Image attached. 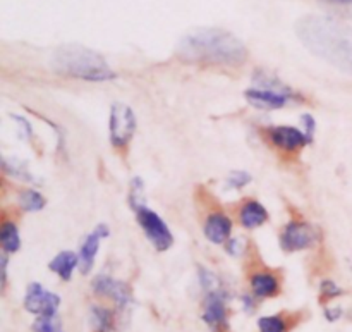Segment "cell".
<instances>
[{"instance_id": "cell-22", "label": "cell", "mask_w": 352, "mask_h": 332, "mask_svg": "<svg viewBox=\"0 0 352 332\" xmlns=\"http://www.w3.org/2000/svg\"><path fill=\"white\" fill-rule=\"evenodd\" d=\"M143 181L140 178H134L133 183H131V205H133L134 210L144 207V195H143Z\"/></svg>"}, {"instance_id": "cell-5", "label": "cell", "mask_w": 352, "mask_h": 332, "mask_svg": "<svg viewBox=\"0 0 352 332\" xmlns=\"http://www.w3.org/2000/svg\"><path fill=\"white\" fill-rule=\"evenodd\" d=\"M136 131V117L131 107L124 103H113L110 109V121H109V133L110 141L116 148H122L129 143Z\"/></svg>"}, {"instance_id": "cell-17", "label": "cell", "mask_w": 352, "mask_h": 332, "mask_svg": "<svg viewBox=\"0 0 352 332\" xmlns=\"http://www.w3.org/2000/svg\"><path fill=\"white\" fill-rule=\"evenodd\" d=\"M0 243H2L3 251H7V253H14V251L19 250L21 238L14 224H3L2 231H0Z\"/></svg>"}, {"instance_id": "cell-26", "label": "cell", "mask_w": 352, "mask_h": 332, "mask_svg": "<svg viewBox=\"0 0 352 332\" xmlns=\"http://www.w3.org/2000/svg\"><path fill=\"white\" fill-rule=\"evenodd\" d=\"M322 295H323V298L332 300V298H336V296L342 295V289H340L339 286L333 284L332 281H325L322 284Z\"/></svg>"}, {"instance_id": "cell-6", "label": "cell", "mask_w": 352, "mask_h": 332, "mask_svg": "<svg viewBox=\"0 0 352 332\" xmlns=\"http://www.w3.org/2000/svg\"><path fill=\"white\" fill-rule=\"evenodd\" d=\"M58 305H60V298L54 293L47 291L41 284L33 282L28 286L26 298H24V307L28 312L40 317H55Z\"/></svg>"}, {"instance_id": "cell-16", "label": "cell", "mask_w": 352, "mask_h": 332, "mask_svg": "<svg viewBox=\"0 0 352 332\" xmlns=\"http://www.w3.org/2000/svg\"><path fill=\"white\" fill-rule=\"evenodd\" d=\"M251 288L258 298H270L278 291V281L272 274H256L251 279Z\"/></svg>"}, {"instance_id": "cell-7", "label": "cell", "mask_w": 352, "mask_h": 332, "mask_svg": "<svg viewBox=\"0 0 352 332\" xmlns=\"http://www.w3.org/2000/svg\"><path fill=\"white\" fill-rule=\"evenodd\" d=\"M316 241V233L313 227L302 222H291L285 226L280 236V245L285 251H301L311 248Z\"/></svg>"}, {"instance_id": "cell-24", "label": "cell", "mask_w": 352, "mask_h": 332, "mask_svg": "<svg viewBox=\"0 0 352 332\" xmlns=\"http://www.w3.org/2000/svg\"><path fill=\"white\" fill-rule=\"evenodd\" d=\"M322 3L340 16L352 17V0H322Z\"/></svg>"}, {"instance_id": "cell-20", "label": "cell", "mask_w": 352, "mask_h": 332, "mask_svg": "<svg viewBox=\"0 0 352 332\" xmlns=\"http://www.w3.org/2000/svg\"><path fill=\"white\" fill-rule=\"evenodd\" d=\"M3 169H6L9 174L16 176V178L19 179H24V181H30V183H34L36 179L33 178V174H31L30 171L26 169V164H24L23 160H16V158H3Z\"/></svg>"}, {"instance_id": "cell-12", "label": "cell", "mask_w": 352, "mask_h": 332, "mask_svg": "<svg viewBox=\"0 0 352 332\" xmlns=\"http://www.w3.org/2000/svg\"><path fill=\"white\" fill-rule=\"evenodd\" d=\"M270 140L275 147L282 148V150H298V148L309 143V138L306 136L305 131L296 129V127L291 126L272 127Z\"/></svg>"}, {"instance_id": "cell-25", "label": "cell", "mask_w": 352, "mask_h": 332, "mask_svg": "<svg viewBox=\"0 0 352 332\" xmlns=\"http://www.w3.org/2000/svg\"><path fill=\"white\" fill-rule=\"evenodd\" d=\"M250 181H251V176L248 174V172L237 171V172H232V174L227 178V186H229V188H234V189H241V188H244V186H246Z\"/></svg>"}, {"instance_id": "cell-21", "label": "cell", "mask_w": 352, "mask_h": 332, "mask_svg": "<svg viewBox=\"0 0 352 332\" xmlns=\"http://www.w3.org/2000/svg\"><path fill=\"white\" fill-rule=\"evenodd\" d=\"M258 327L261 332H285V322L280 317H261L258 320Z\"/></svg>"}, {"instance_id": "cell-3", "label": "cell", "mask_w": 352, "mask_h": 332, "mask_svg": "<svg viewBox=\"0 0 352 332\" xmlns=\"http://www.w3.org/2000/svg\"><path fill=\"white\" fill-rule=\"evenodd\" d=\"M52 69L62 76L85 81H110L116 78L105 59L98 52L78 43L62 45L52 54Z\"/></svg>"}, {"instance_id": "cell-9", "label": "cell", "mask_w": 352, "mask_h": 332, "mask_svg": "<svg viewBox=\"0 0 352 332\" xmlns=\"http://www.w3.org/2000/svg\"><path fill=\"white\" fill-rule=\"evenodd\" d=\"M93 291L100 296H109L116 302V305L119 309H127L133 302V296H131V289L127 288V284L124 282L116 281V279L109 278V276H98V278L93 281Z\"/></svg>"}, {"instance_id": "cell-11", "label": "cell", "mask_w": 352, "mask_h": 332, "mask_svg": "<svg viewBox=\"0 0 352 332\" xmlns=\"http://www.w3.org/2000/svg\"><path fill=\"white\" fill-rule=\"evenodd\" d=\"M244 96H246V100L253 107H256V109H267V110L282 109L289 100L287 93L280 92V90H274V88L248 90V92L244 93Z\"/></svg>"}, {"instance_id": "cell-10", "label": "cell", "mask_w": 352, "mask_h": 332, "mask_svg": "<svg viewBox=\"0 0 352 332\" xmlns=\"http://www.w3.org/2000/svg\"><path fill=\"white\" fill-rule=\"evenodd\" d=\"M109 236V227L105 224H100L93 229L91 234L86 236V240L82 241L81 250H79V271L82 274H88L89 271L93 269V264H95V257L100 250V241L103 238Z\"/></svg>"}, {"instance_id": "cell-1", "label": "cell", "mask_w": 352, "mask_h": 332, "mask_svg": "<svg viewBox=\"0 0 352 332\" xmlns=\"http://www.w3.org/2000/svg\"><path fill=\"white\" fill-rule=\"evenodd\" d=\"M301 43L316 57L352 74V26L332 16L301 17L296 24Z\"/></svg>"}, {"instance_id": "cell-4", "label": "cell", "mask_w": 352, "mask_h": 332, "mask_svg": "<svg viewBox=\"0 0 352 332\" xmlns=\"http://www.w3.org/2000/svg\"><path fill=\"white\" fill-rule=\"evenodd\" d=\"M136 219L140 222V226L143 227L144 234L150 240V243L158 251H165L172 247L174 236H172L168 226L162 220V217L157 212L146 209V207H141V209L136 210Z\"/></svg>"}, {"instance_id": "cell-18", "label": "cell", "mask_w": 352, "mask_h": 332, "mask_svg": "<svg viewBox=\"0 0 352 332\" xmlns=\"http://www.w3.org/2000/svg\"><path fill=\"white\" fill-rule=\"evenodd\" d=\"M19 205L28 212H38L45 207V198L34 189H24L19 195Z\"/></svg>"}, {"instance_id": "cell-13", "label": "cell", "mask_w": 352, "mask_h": 332, "mask_svg": "<svg viewBox=\"0 0 352 332\" xmlns=\"http://www.w3.org/2000/svg\"><path fill=\"white\" fill-rule=\"evenodd\" d=\"M230 233H232V222L223 214H213L208 217L205 224V236L208 238L212 243L222 245L229 240Z\"/></svg>"}, {"instance_id": "cell-2", "label": "cell", "mask_w": 352, "mask_h": 332, "mask_svg": "<svg viewBox=\"0 0 352 332\" xmlns=\"http://www.w3.org/2000/svg\"><path fill=\"white\" fill-rule=\"evenodd\" d=\"M179 59L195 64L241 65L248 59V48L232 33L220 28H199L181 38Z\"/></svg>"}, {"instance_id": "cell-29", "label": "cell", "mask_w": 352, "mask_h": 332, "mask_svg": "<svg viewBox=\"0 0 352 332\" xmlns=\"http://www.w3.org/2000/svg\"><path fill=\"white\" fill-rule=\"evenodd\" d=\"M2 284L7 282V257H2Z\"/></svg>"}, {"instance_id": "cell-27", "label": "cell", "mask_w": 352, "mask_h": 332, "mask_svg": "<svg viewBox=\"0 0 352 332\" xmlns=\"http://www.w3.org/2000/svg\"><path fill=\"white\" fill-rule=\"evenodd\" d=\"M301 123L302 126H305V134L309 138V141L313 140V133H315V121H313L311 116H308V114H305V116L301 117Z\"/></svg>"}, {"instance_id": "cell-19", "label": "cell", "mask_w": 352, "mask_h": 332, "mask_svg": "<svg viewBox=\"0 0 352 332\" xmlns=\"http://www.w3.org/2000/svg\"><path fill=\"white\" fill-rule=\"evenodd\" d=\"M91 324L93 329L96 332H109L112 331L113 322H112V313L109 310L102 309V307H95L91 310Z\"/></svg>"}, {"instance_id": "cell-30", "label": "cell", "mask_w": 352, "mask_h": 332, "mask_svg": "<svg viewBox=\"0 0 352 332\" xmlns=\"http://www.w3.org/2000/svg\"><path fill=\"white\" fill-rule=\"evenodd\" d=\"M340 317V310H329V312H327V319H330V320H337Z\"/></svg>"}, {"instance_id": "cell-14", "label": "cell", "mask_w": 352, "mask_h": 332, "mask_svg": "<svg viewBox=\"0 0 352 332\" xmlns=\"http://www.w3.org/2000/svg\"><path fill=\"white\" fill-rule=\"evenodd\" d=\"M48 267H50L52 272L60 276V279L69 281L72 278V271L79 267V257L74 251H60V253L52 258Z\"/></svg>"}, {"instance_id": "cell-23", "label": "cell", "mask_w": 352, "mask_h": 332, "mask_svg": "<svg viewBox=\"0 0 352 332\" xmlns=\"http://www.w3.org/2000/svg\"><path fill=\"white\" fill-rule=\"evenodd\" d=\"M34 332H64L62 331L60 322L55 317H40L36 322L33 324Z\"/></svg>"}, {"instance_id": "cell-15", "label": "cell", "mask_w": 352, "mask_h": 332, "mask_svg": "<svg viewBox=\"0 0 352 332\" xmlns=\"http://www.w3.org/2000/svg\"><path fill=\"white\" fill-rule=\"evenodd\" d=\"M268 212L265 210V207L258 202H246V205L241 210V224H243L246 229H256L261 224L267 222Z\"/></svg>"}, {"instance_id": "cell-28", "label": "cell", "mask_w": 352, "mask_h": 332, "mask_svg": "<svg viewBox=\"0 0 352 332\" xmlns=\"http://www.w3.org/2000/svg\"><path fill=\"white\" fill-rule=\"evenodd\" d=\"M243 248H244V245H241V240H232L229 243V248H227V250H229V253L230 255H241V251H243Z\"/></svg>"}, {"instance_id": "cell-8", "label": "cell", "mask_w": 352, "mask_h": 332, "mask_svg": "<svg viewBox=\"0 0 352 332\" xmlns=\"http://www.w3.org/2000/svg\"><path fill=\"white\" fill-rule=\"evenodd\" d=\"M203 320L212 327L213 331L222 332L227 329V309H226V293L222 289H213L208 293L205 303V313Z\"/></svg>"}]
</instances>
